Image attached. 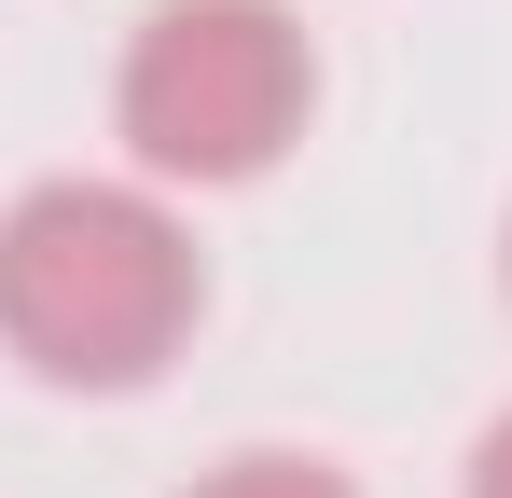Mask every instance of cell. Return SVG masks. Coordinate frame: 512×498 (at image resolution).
<instances>
[{
	"instance_id": "2",
	"label": "cell",
	"mask_w": 512,
	"mask_h": 498,
	"mask_svg": "<svg viewBox=\"0 0 512 498\" xmlns=\"http://www.w3.org/2000/svg\"><path fill=\"white\" fill-rule=\"evenodd\" d=\"M319 111V42L291 28V0H153L125 70H111V139L139 153L153 194H222L305 139Z\"/></svg>"
},
{
	"instance_id": "3",
	"label": "cell",
	"mask_w": 512,
	"mask_h": 498,
	"mask_svg": "<svg viewBox=\"0 0 512 498\" xmlns=\"http://www.w3.org/2000/svg\"><path fill=\"white\" fill-rule=\"evenodd\" d=\"M194 498H360V485H346L333 457H277V443H250V457H222Z\"/></svg>"
},
{
	"instance_id": "1",
	"label": "cell",
	"mask_w": 512,
	"mask_h": 498,
	"mask_svg": "<svg viewBox=\"0 0 512 498\" xmlns=\"http://www.w3.org/2000/svg\"><path fill=\"white\" fill-rule=\"evenodd\" d=\"M208 305V263L153 180H28L0 208V346L42 388H153Z\"/></svg>"
},
{
	"instance_id": "4",
	"label": "cell",
	"mask_w": 512,
	"mask_h": 498,
	"mask_svg": "<svg viewBox=\"0 0 512 498\" xmlns=\"http://www.w3.org/2000/svg\"><path fill=\"white\" fill-rule=\"evenodd\" d=\"M457 498H512V415L485 429V443H471V485H457Z\"/></svg>"
}]
</instances>
